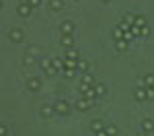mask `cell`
I'll use <instances>...</instances> for the list:
<instances>
[{
    "mask_svg": "<svg viewBox=\"0 0 154 136\" xmlns=\"http://www.w3.org/2000/svg\"><path fill=\"white\" fill-rule=\"evenodd\" d=\"M93 105H95V101H93V99H80V101H76V109L78 111H86V109H91V107H93Z\"/></svg>",
    "mask_w": 154,
    "mask_h": 136,
    "instance_id": "3",
    "label": "cell"
},
{
    "mask_svg": "<svg viewBox=\"0 0 154 136\" xmlns=\"http://www.w3.org/2000/svg\"><path fill=\"white\" fill-rule=\"evenodd\" d=\"M134 25H136V27H140V29H142V27H146V19H144L142 14H138V17H134Z\"/></svg>",
    "mask_w": 154,
    "mask_h": 136,
    "instance_id": "18",
    "label": "cell"
},
{
    "mask_svg": "<svg viewBox=\"0 0 154 136\" xmlns=\"http://www.w3.org/2000/svg\"><path fill=\"white\" fill-rule=\"evenodd\" d=\"M131 33H134V37H140V27L131 25Z\"/></svg>",
    "mask_w": 154,
    "mask_h": 136,
    "instance_id": "32",
    "label": "cell"
},
{
    "mask_svg": "<svg viewBox=\"0 0 154 136\" xmlns=\"http://www.w3.org/2000/svg\"><path fill=\"white\" fill-rule=\"evenodd\" d=\"M64 60H80V56H78V52L74 48H70L66 52V56H64Z\"/></svg>",
    "mask_w": 154,
    "mask_h": 136,
    "instance_id": "13",
    "label": "cell"
},
{
    "mask_svg": "<svg viewBox=\"0 0 154 136\" xmlns=\"http://www.w3.org/2000/svg\"><path fill=\"white\" fill-rule=\"evenodd\" d=\"M136 99L138 101H148V97H146V87H138L136 89Z\"/></svg>",
    "mask_w": 154,
    "mask_h": 136,
    "instance_id": "11",
    "label": "cell"
},
{
    "mask_svg": "<svg viewBox=\"0 0 154 136\" xmlns=\"http://www.w3.org/2000/svg\"><path fill=\"white\" fill-rule=\"evenodd\" d=\"M148 35H150V27L146 25V27H142V29H140V37H148Z\"/></svg>",
    "mask_w": 154,
    "mask_h": 136,
    "instance_id": "28",
    "label": "cell"
},
{
    "mask_svg": "<svg viewBox=\"0 0 154 136\" xmlns=\"http://www.w3.org/2000/svg\"><path fill=\"white\" fill-rule=\"evenodd\" d=\"M113 37H115V41H117V39H123V31H121L119 27H115V29H113Z\"/></svg>",
    "mask_w": 154,
    "mask_h": 136,
    "instance_id": "25",
    "label": "cell"
},
{
    "mask_svg": "<svg viewBox=\"0 0 154 136\" xmlns=\"http://www.w3.org/2000/svg\"><path fill=\"white\" fill-rule=\"evenodd\" d=\"M23 64H27V66H31V64H35V56L31 54V52H27L23 56Z\"/></svg>",
    "mask_w": 154,
    "mask_h": 136,
    "instance_id": "17",
    "label": "cell"
},
{
    "mask_svg": "<svg viewBox=\"0 0 154 136\" xmlns=\"http://www.w3.org/2000/svg\"><path fill=\"white\" fill-rule=\"evenodd\" d=\"M95 136H109V134H107L105 130H101V132H95Z\"/></svg>",
    "mask_w": 154,
    "mask_h": 136,
    "instance_id": "35",
    "label": "cell"
},
{
    "mask_svg": "<svg viewBox=\"0 0 154 136\" xmlns=\"http://www.w3.org/2000/svg\"><path fill=\"white\" fill-rule=\"evenodd\" d=\"M62 72H64V76H66V78H72V76H76V70H74V68H64Z\"/></svg>",
    "mask_w": 154,
    "mask_h": 136,
    "instance_id": "23",
    "label": "cell"
},
{
    "mask_svg": "<svg viewBox=\"0 0 154 136\" xmlns=\"http://www.w3.org/2000/svg\"><path fill=\"white\" fill-rule=\"evenodd\" d=\"M115 48H117V52H125L128 49V41L125 39H117L115 41Z\"/></svg>",
    "mask_w": 154,
    "mask_h": 136,
    "instance_id": "20",
    "label": "cell"
},
{
    "mask_svg": "<svg viewBox=\"0 0 154 136\" xmlns=\"http://www.w3.org/2000/svg\"><path fill=\"white\" fill-rule=\"evenodd\" d=\"M105 132H107L109 136H117V128H115V126H107Z\"/></svg>",
    "mask_w": 154,
    "mask_h": 136,
    "instance_id": "26",
    "label": "cell"
},
{
    "mask_svg": "<svg viewBox=\"0 0 154 136\" xmlns=\"http://www.w3.org/2000/svg\"><path fill=\"white\" fill-rule=\"evenodd\" d=\"M27 89H29V91H33V93H37V91H39V89H41V81H39V78H29V81H27Z\"/></svg>",
    "mask_w": 154,
    "mask_h": 136,
    "instance_id": "6",
    "label": "cell"
},
{
    "mask_svg": "<svg viewBox=\"0 0 154 136\" xmlns=\"http://www.w3.org/2000/svg\"><path fill=\"white\" fill-rule=\"evenodd\" d=\"M123 39H125V41H131V39H134V33H131V31H123Z\"/></svg>",
    "mask_w": 154,
    "mask_h": 136,
    "instance_id": "31",
    "label": "cell"
},
{
    "mask_svg": "<svg viewBox=\"0 0 154 136\" xmlns=\"http://www.w3.org/2000/svg\"><path fill=\"white\" fill-rule=\"evenodd\" d=\"M146 97H148V101H152V99H154V89H152V87H146Z\"/></svg>",
    "mask_w": 154,
    "mask_h": 136,
    "instance_id": "27",
    "label": "cell"
},
{
    "mask_svg": "<svg viewBox=\"0 0 154 136\" xmlns=\"http://www.w3.org/2000/svg\"><path fill=\"white\" fill-rule=\"evenodd\" d=\"M49 8H51V11H62V8H64V0H49Z\"/></svg>",
    "mask_w": 154,
    "mask_h": 136,
    "instance_id": "12",
    "label": "cell"
},
{
    "mask_svg": "<svg viewBox=\"0 0 154 136\" xmlns=\"http://www.w3.org/2000/svg\"><path fill=\"white\" fill-rule=\"evenodd\" d=\"M17 12H19V17L27 19V17L31 14V6H29L27 2H21V4H19V8H17Z\"/></svg>",
    "mask_w": 154,
    "mask_h": 136,
    "instance_id": "5",
    "label": "cell"
},
{
    "mask_svg": "<svg viewBox=\"0 0 154 136\" xmlns=\"http://www.w3.org/2000/svg\"><path fill=\"white\" fill-rule=\"evenodd\" d=\"M152 89H154V87H152Z\"/></svg>",
    "mask_w": 154,
    "mask_h": 136,
    "instance_id": "38",
    "label": "cell"
},
{
    "mask_svg": "<svg viewBox=\"0 0 154 136\" xmlns=\"http://www.w3.org/2000/svg\"><path fill=\"white\" fill-rule=\"evenodd\" d=\"M51 64H54V68H56V70H64V68H66V62L60 60V58H54Z\"/></svg>",
    "mask_w": 154,
    "mask_h": 136,
    "instance_id": "19",
    "label": "cell"
},
{
    "mask_svg": "<svg viewBox=\"0 0 154 136\" xmlns=\"http://www.w3.org/2000/svg\"><path fill=\"white\" fill-rule=\"evenodd\" d=\"M25 2H27V4H29L31 8H37V6L41 4V0H25Z\"/></svg>",
    "mask_w": 154,
    "mask_h": 136,
    "instance_id": "30",
    "label": "cell"
},
{
    "mask_svg": "<svg viewBox=\"0 0 154 136\" xmlns=\"http://www.w3.org/2000/svg\"><path fill=\"white\" fill-rule=\"evenodd\" d=\"M80 83H84V85H95V76H93V74H88V72H82V81H80Z\"/></svg>",
    "mask_w": 154,
    "mask_h": 136,
    "instance_id": "15",
    "label": "cell"
},
{
    "mask_svg": "<svg viewBox=\"0 0 154 136\" xmlns=\"http://www.w3.org/2000/svg\"><path fill=\"white\" fill-rule=\"evenodd\" d=\"M6 132H8L6 126H0V136H6Z\"/></svg>",
    "mask_w": 154,
    "mask_h": 136,
    "instance_id": "34",
    "label": "cell"
},
{
    "mask_svg": "<svg viewBox=\"0 0 154 136\" xmlns=\"http://www.w3.org/2000/svg\"><path fill=\"white\" fill-rule=\"evenodd\" d=\"M54 113H56V109H54V105H51V103L41 105V115H43V118H51Z\"/></svg>",
    "mask_w": 154,
    "mask_h": 136,
    "instance_id": "9",
    "label": "cell"
},
{
    "mask_svg": "<svg viewBox=\"0 0 154 136\" xmlns=\"http://www.w3.org/2000/svg\"><path fill=\"white\" fill-rule=\"evenodd\" d=\"M88 89H91V85H84V83H80V93H86V91H88Z\"/></svg>",
    "mask_w": 154,
    "mask_h": 136,
    "instance_id": "33",
    "label": "cell"
},
{
    "mask_svg": "<svg viewBox=\"0 0 154 136\" xmlns=\"http://www.w3.org/2000/svg\"><path fill=\"white\" fill-rule=\"evenodd\" d=\"M8 39H11L12 43H21L25 39V33L21 29H11V33H8Z\"/></svg>",
    "mask_w": 154,
    "mask_h": 136,
    "instance_id": "2",
    "label": "cell"
},
{
    "mask_svg": "<svg viewBox=\"0 0 154 136\" xmlns=\"http://www.w3.org/2000/svg\"><path fill=\"white\" fill-rule=\"evenodd\" d=\"M142 132H146V134H152V132H154V120H150V118L142 120Z\"/></svg>",
    "mask_w": 154,
    "mask_h": 136,
    "instance_id": "7",
    "label": "cell"
},
{
    "mask_svg": "<svg viewBox=\"0 0 154 136\" xmlns=\"http://www.w3.org/2000/svg\"><path fill=\"white\" fill-rule=\"evenodd\" d=\"M66 62V68H74L76 70V64H78V60H64Z\"/></svg>",
    "mask_w": 154,
    "mask_h": 136,
    "instance_id": "29",
    "label": "cell"
},
{
    "mask_svg": "<svg viewBox=\"0 0 154 136\" xmlns=\"http://www.w3.org/2000/svg\"><path fill=\"white\" fill-rule=\"evenodd\" d=\"M136 136H148V134H146V132H140V134H136Z\"/></svg>",
    "mask_w": 154,
    "mask_h": 136,
    "instance_id": "36",
    "label": "cell"
},
{
    "mask_svg": "<svg viewBox=\"0 0 154 136\" xmlns=\"http://www.w3.org/2000/svg\"><path fill=\"white\" fill-rule=\"evenodd\" d=\"M101 2H105V4H107V2H111V0H101Z\"/></svg>",
    "mask_w": 154,
    "mask_h": 136,
    "instance_id": "37",
    "label": "cell"
},
{
    "mask_svg": "<svg viewBox=\"0 0 154 136\" xmlns=\"http://www.w3.org/2000/svg\"><path fill=\"white\" fill-rule=\"evenodd\" d=\"M117 27L121 29V31H131V23H130V21H125V19H123V21H121Z\"/></svg>",
    "mask_w": 154,
    "mask_h": 136,
    "instance_id": "21",
    "label": "cell"
},
{
    "mask_svg": "<svg viewBox=\"0 0 154 136\" xmlns=\"http://www.w3.org/2000/svg\"><path fill=\"white\" fill-rule=\"evenodd\" d=\"M140 87H154V74H146L142 78V83H140Z\"/></svg>",
    "mask_w": 154,
    "mask_h": 136,
    "instance_id": "14",
    "label": "cell"
},
{
    "mask_svg": "<svg viewBox=\"0 0 154 136\" xmlns=\"http://www.w3.org/2000/svg\"><path fill=\"white\" fill-rule=\"evenodd\" d=\"M51 66H54V64H51V60H48V58H43V60H41V68H43V72H45L48 68H51Z\"/></svg>",
    "mask_w": 154,
    "mask_h": 136,
    "instance_id": "24",
    "label": "cell"
},
{
    "mask_svg": "<svg viewBox=\"0 0 154 136\" xmlns=\"http://www.w3.org/2000/svg\"><path fill=\"white\" fill-rule=\"evenodd\" d=\"M54 109H56V113H58V115H68V113L72 111V107H70V103H68V101L58 99V101L54 103Z\"/></svg>",
    "mask_w": 154,
    "mask_h": 136,
    "instance_id": "1",
    "label": "cell"
},
{
    "mask_svg": "<svg viewBox=\"0 0 154 136\" xmlns=\"http://www.w3.org/2000/svg\"><path fill=\"white\" fill-rule=\"evenodd\" d=\"M60 43H62L66 49H70V48H74V37L72 35H62L60 37Z\"/></svg>",
    "mask_w": 154,
    "mask_h": 136,
    "instance_id": "8",
    "label": "cell"
},
{
    "mask_svg": "<svg viewBox=\"0 0 154 136\" xmlns=\"http://www.w3.org/2000/svg\"><path fill=\"white\" fill-rule=\"evenodd\" d=\"M93 89H95V93H97V97H103V95H105V85H101V83H95V85H93Z\"/></svg>",
    "mask_w": 154,
    "mask_h": 136,
    "instance_id": "16",
    "label": "cell"
},
{
    "mask_svg": "<svg viewBox=\"0 0 154 136\" xmlns=\"http://www.w3.org/2000/svg\"><path fill=\"white\" fill-rule=\"evenodd\" d=\"M60 31H62V35H72L74 33V23L72 21H62L60 23Z\"/></svg>",
    "mask_w": 154,
    "mask_h": 136,
    "instance_id": "4",
    "label": "cell"
},
{
    "mask_svg": "<svg viewBox=\"0 0 154 136\" xmlns=\"http://www.w3.org/2000/svg\"><path fill=\"white\" fill-rule=\"evenodd\" d=\"M76 70H80V72H86L88 70V64L84 60H78V64H76Z\"/></svg>",
    "mask_w": 154,
    "mask_h": 136,
    "instance_id": "22",
    "label": "cell"
},
{
    "mask_svg": "<svg viewBox=\"0 0 154 136\" xmlns=\"http://www.w3.org/2000/svg\"><path fill=\"white\" fill-rule=\"evenodd\" d=\"M91 130H93V132H101V130H105L103 120H93V122H91Z\"/></svg>",
    "mask_w": 154,
    "mask_h": 136,
    "instance_id": "10",
    "label": "cell"
}]
</instances>
